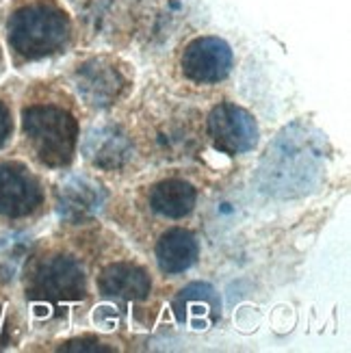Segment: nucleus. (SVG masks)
Wrapping results in <instances>:
<instances>
[{"label":"nucleus","mask_w":351,"mask_h":353,"mask_svg":"<svg viewBox=\"0 0 351 353\" xmlns=\"http://www.w3.org/2000/svg\"><path fill=\"white\" fill-rule=\"evenodd\" d=\"M330 159L325 134L308 121L282 128L258 165L256 182L263 193L278 199H295L321 184Z\"/></svg>","instance_id":"f257e3e1"},{"label":"nucleus","mask_w":351,"mask_h":353,"mask_svg":"<svg viewBox=\"0 0 351 353\" xmlns=\"http://www.w3.org/2000/svg\"><path fill=\"white\" fill-rule=\"evenodd\" d=\"M24 132L43 165L63 167L72 161L79 126L68 111L59 106H30L24 113Z\"/></svg>","instance_id":"7ed1b4c3"},{"label":"nucleus","mask_w":351,"mask_h":353,"mask_svg":"<svg viewBox=\"0 0 351 353\" xmlns=\"http://www.w3.org/2000/svg\"><path fill=\"white\" fill-rule=\"evenodd\" d=\"M106 193L102 184L87 176H72L61 184L57 193V208L59 214L68 221H85L98 214L104 206Z\"/></svg>","instance_id":"1a4fd4ad"},{"label":"nucleus","mask_w":351,"mask_h":353,"mask_svg":"<svg viewBox=\"0 0 351 353\" xmlns=\"http://www.w3.org/2000/svg\"><path fill=\"white\" fill-rule=\"evenodd\" d=\"M85 159L104 172L121 170L132 157V143L124 130L115 126H100L89 130L83 141Z\"/></svg>","instance_id":"9d476101"},{"label":"nucleus","mask_w":351,"mask_h":353,"mask_svg":"<svg viewBox=\"0 0 351 353\" xmlns=\"http://www.w3.org/2000/svg\"><path fill=\"white\" fill-rule=\"evenodd\" d=\"M41 204V187L20 165H0V212L24 217Z\"/></svg>","instance_id":"6e6552de"},{"label":"nucleus","mask_w":351,"mask_h":353,"mask_svg":"<svg viewBox=\"0 0 351 353\" xmlns=\"http://www.w3.org/2000/svg\"><path fill=\"white\" fill-rule=\"evenodd\" d=\"M197 193L189 182L170 178L159 182L150 193V206L167 219H182L193 210Z\"/></svg>","instance_id":"4468645a"},{"label":"nucleus","mask_w":351,"mask_h":353,"mask_svg":"<svg viewBox=\"0 0 351 353\" xmlns=\"http://www.w3.org/2000/svg\"><path fill=\"white\" fill-rule=\"evenodd\" d=\"M174 310L182 323L191 325L193 330H206L219 319L221 301L217 290L210 284L193 282L178 293L174 301Z\"/></svg>","instance_id":"9b49d317"},{"label":"nucleus","mask_w":351,"mask_h":353,"mask_svg":"<svg viewBox=\"0 0 351 353\" xmlns=\"http://www.w3.org/2000/svg\"><path fill=\"white\" fill-rule=\"evenodd\" d=\"M200 254V245L189 230L172 228L159 239L157 243V263L163 273H182L197 260Z\"/></svg>","instance_id":"ddd939ff"},{"label":"nucleus","mask_w":351,"mask_h":353,"mask_svg":"<svg viewBox=\"0 0 351 353\" xmlns=\"http://www.w3.org/2000/svg\"><path fill=\"white\" fill-rule=\"evenodd\" d=\"M66 351H109V347H104L100 343H91V341H76L63 347Z\"/></svg>","instance_id":"2eb2a0df"},{"label":"nucleus","mask_w":351,"mask_h":353,"mask_svg":"<svg viewBox=\"0 0 351 353\" xmlns=\"http://www.w3.org/2000/svg\"><path fill=\"white\" fill-rule=\"evenodd\" d=\"M9 130H11V117H9V111L7 106L0 102V145L7 141L9 137Z\"/></svg>","instance_id":"dca6fc26"},{"label":"nucleus","mask_w":351,"mask_h":353,"mask_svg":"<svg viewBox=\"0 0 351 353\" xmlns=\"http://www.w3.org/2000/svg\"><path fill=\"white\" fill-rule=\"evenodd\" d=\"M232 48L219 37H197L182 52V72L193 83H219L232 70Z\"/></svg>","instance_id":"0eeeda50"},{"label":"nucleus","mask_w":351,"mask_h":353,"mask_svg":"<svg viewBox=\"0 0 351 353\" xmlns=\"http://www.w3.org/2000/svg\"><path fill=\"white\" fill-rule=\"evenodd\" d=\"M70 39V20L50 3H33L13 13L9 41L24 59H43L59 52Z\"/></svg>","instance_id":"f03ea898"},{"label":"nucleus","mask_w":351,"mask_h":353,"mask_svg":"<svg viewBox=\"0 0 351 353\" xmlns=\"http://www.w3.org/2000/svg\"><path fill=\"white\" fill-rule=\"evenodd\" d=\"M208 134L219 152L243 154L258 143L256 119L237 104H219L208 115Z\"/></svg>","instance_id":"39448f33"},{"label":"nucleus","mask_w":351,"mask_h":353,"mask_svg":"<svg viewBox=\"0 0 351 353\" xmlns=\"http://www.w3.org/2000/svg\"><path fill=\"white\" fill-rule=\"evenodd\" d=\"M74 81L83 100L96 109L111 106L126 89V76L115 65V61L104 57L89 59L79 65Z\"/></svg>","instance_id":"423d86ee"},{"label":"nucleus","mask_w":351,"mask_h":353,"mask_svg":"<svg viewBox=\"0 0 351 353\" xmlns=\"http://www.w3.org/2000/svg\"><path fill=\"white\" fill-rule=\"evenodd\" d=\"M100 293L119 301H141L150 295L152 282L146 269L132 263H113L100 273Z\"/></svg>","instance_id":"f8f14e48"},{"label":"nucleus","mask_w":351,"mask_h":353,"mask_svg":"<svg viewBox=\"0 0 351 353\" xmlns=\"http://www.w3.org/2000/svg\"><path fill=\"white\" fill-rule=\"evenodd\" d=\"M85 273L70 256H52L33 271L28 295L41 301H76L85 297Z\"/></svg>","instance_id":"20e7f679"}]
</instances>
